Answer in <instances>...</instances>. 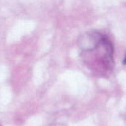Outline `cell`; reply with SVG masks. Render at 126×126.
<instances>
[{
  "mask_svg": "<svg viewBox=\"0 0 126 126\" xmlns=\"http://www.w3.org/2000/svg\"><path fill=\"white\" fill-rule=\"evenodd\" d=\"M124 64L126 65V57H125V59H124Z\"/></svg>",
  "mask_w": 126,
  "mask_h": 126,
  "instance_id": "1",
  "label": "cell"
}]
</instances>
